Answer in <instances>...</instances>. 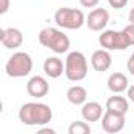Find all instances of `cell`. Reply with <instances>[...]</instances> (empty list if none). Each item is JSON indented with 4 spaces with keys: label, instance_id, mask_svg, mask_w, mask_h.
Returning a JSON list of instances; mask_svg holds the SVG:
<instances>
[{
    "label": "cell",
    "instance_id": "1",
    "mask_svg": "<svg viewBox=\"0 0 134 134\" xmlns=\"http://www.w3.org/2000/svg\"><path fill=\"white\" fill-rule=\"evenodd\" d=\"M19 120L27 126H43L52 121V109L44 103H25L19 109Z\"/></svg>",
    "mask_w": 134,
    "mask_h": 134
},
{
    "label": "cell",
    "instance_id": "2",
    "mask_svg": "<svg viewBox=\"0 0 134 134\" xmlns=\"http://www.w3.org/2000/svg\"><path fill=\"white\" fill-rule=\"evenodd\" d=\"M38 41L41 43V46L51 49L55 54H65L70 51L71 41L66 36V33H63L58 29L54 27H44L40 33H38Z\"/></svg>",
    "mask_w": 134,
    "mask_h": 134
},
{
    "label": "cell",
    "instance_id": "3",
    "mask_svg": "<svg viewBox=\"0 0 134 134\" xmlns=\"http://www.w3.org/2000/svg\"><path fill=\"white\" fill-rule=\"evenodd\" d=\"M88 63L82 52L73 51L65 58V76L71 82H81L87 77Z\"/></svg>",
    "mask_w": 134,
    "mask_h": 134
},
{
    "label": "cell",
    "instance_id": "4",
    "mask_svg": "<svg viewBox=\"0 0 134 134\" xmlns=\"http://www.w3.org/2000/svg\"><path fill=\"white\" fill-rule=\"evenodd\" d=\"M85 19H87V16L84 14L82 10L68 8V7L58 8L54 14L55 24L62 29H68V30H79L85 24Z\"/></svg>",
    "mask_w": 134,
    "mask_h": 134
},
{
    "label": "cell",
    "instance_id": "5",
    "mask_svg": "<svg viewBox=\"0 0 134 134\" xmlns=\"http://www.w3.org/2000/svg\"><path fill=\"white\" fill-rule=\"evenodd\" d=\"M32 68L33 60L27 52H14L5 65V71L10 77H25L30 74Z\"/></svg>",
    "mask_w": 134,
    "mask_h": 134
},
{
    "label": "cell",
    "instance_id": "6",
    "mask_svg": "<svg viewBox=\"0 0 134 134\" xmlns=\"http://www.w3.org/2000/svg\"><path fill=\"white\" fill-rule=\"evenodd\" d=\"M101 47L107 49V51H123L129 47V43L125 36L123 32H117V30H103V33L98 38Z\"/></svg>",
    "mask_w": 134,
    "mask_h": 134
},
{
    "label": "cell",
    "instance_id": "7",
    "mask_svg": "<svg viewBox=\"0 0 134 134\" xmlns=\"http://www.w3.org/2000/svg\"><path fill=\"white\" fill-rule=\"evenodd\" d=\"M101 126L106 132H110V134L120 132L125 128V114L106 109V112L101 118Z\"/></svg>",
    "mask_w": 134,
    "mask_h": 134
},
{
    "label": "cell",
    "instance_id": "8",
    "mask_svg": "<svg viewBox=\"0 0 134 134\" xmlns=\"http://www.w3.org/2000/svg\"><path fill=\"white\" fill-rule=\"evenodd\" d=\"M85 24L93 32H103L109 24V11L106 8H95L88 13Z\"/></svg>",
    "mask_w": 134,
    "mask_h": 134
},
{
    "label": "cell",
    "instance_id": "9",
    "mask_svg": "<svg viewBox=\"0 0 134 134\" xmlns=\"http://www.w3.org/2000/svg\"><path fill=\"white\" fill-rule=\"evenodd\" d=\"M0 41L7 49H18L24 43V35L16 27H8L0 30Z\"/></svg>",
    "mask_w": 134,
    "mask_h": 134
},
{
    "label": "cell",
    "instance_id": "10",
    "mask_svg": "<svg viewBox=\"0 0 134 134\" xmlns=\"http://www.w3.org/2000/svg\"><path fill=\"white\" fill-rule=\"evenodd\" d=\"M27 93L32 98H44L49 93V82L43 76H33L27 82Z\"/></svg>",
    "mask_w": 134,
    "mask_h": 134
},
{
    "label": "cell",
    "instance_id": "11",
    "mask_svg": "<svg viewBox=\"0 0 134 134\" xmlns=\"http://www.w3.org/2000/svg\"><path fill=\"white\" fill-rule=\"evenodd\" d=\"M90 63L93 66L95 71H99V73H104L107 71L110 66H112V57H110V52L104 47L95 51L90 57Z\"/></svg>",
    "mask_w": 134,
    "mask_h": 134
},
{
    "label": "cell",
    "instance_id": "12",
    "mask_svg": "<svg viewBox=\"0 0 134 134\" xmlns=\"http://www.w3.org/2000/svg\"><path fill=\"white\" fill-rule=\"evenodd\" d=\"M104 107L96 103V101H88V103H84L82 104V109H81V114H82V118L88 123L92 121H99L104 115Z\"/></svg>",
    "mask_w": 134,
    "mask_h": 134
},
{
    "label": "cell",
    "instance_id": "13",
    "mask_svg": "<svg viewBox=\"0 0 134 134\" xmlns=\"http://www.w3.org/2000/svg\"><path fill=\"white\" fill-rule=\"evenodd\" d=\"M43 70H44L46 76H49L51 79H58L65 73V65L58 57H49L44 60Z\"/></svg>",
    "mask_w": 134,
    "mask_h": 134
},
{
    "label": "cell",
    "instance_id": "14",
    "mask_svg": "<svg viewBox=\"0 0 134 134\" xmlns=\"http://www.w3.org/2000/svg\"><path fill=\"white\" fill-rule=\"evenodd\" d=\"M128 87H129V82L123 73H118V71L112 73L107 79V88L112 93H123L125 90H128Z\"/></svg>",
    "mask_w": 134,
    "mask_h": 134
},
{
    "label": "cell",
    "instance_id": "15",
    "mask_svg": "<svg viewBox=\"0 0 134 134\" xmlns=\"http://www.w3.org/2000/svg\"><path fill=\"white\" fill-rule=\"evenodd\" d=\"M87 90L82 85H73L66 92V99L74 106H82L84 103H87Z\"/></svg>",
    "mask_w": 134,
    "mask_h": 134
},
{
    "label": "cell",
    "instance_id": "16",
    "mask_svg": "<svg viewBox=\"0 0 134 134\" xmlns=\"http://www.w3.org/2000/svg\"><path fill=\"white\" fill-rule=\"evenodd\" d=\"M106 109L114 110V112H120V114L126 115V112L129 109V103H128V99L125 96H118V93H115L114 96H110L106 101Z\"/></svg>",
    "mask_w": 134,
    "mask_h": 134
},
{
    "label": "cell",
    "instance_id": "17",
    "mask_svg": "<svg viewBox=\"0 0 134 134\" xmlns=\"http://www.w3.org/2000/svg\"><path fill=\"white\" fill-rule=\"evenodd\" d=\"M92 128L90 125L84 120V121H73L68 126V132L70 134H90Z\"/></svg>",
    "mask_w": 134,
    "mask_h": 134
},
{
    "label": "cell",
    "instance_id": "18",
    "mask_svg": "<svg viewBox=\"0 0 134 134\" xmlns=\"http://www.w3.org/2000/svg\"><path fill=\"white\" fill-rule=\"evenodd\" d=\"M123 33H125V36H126V40H128V43H129V46H134V24H128L123 30H121Z\"/></svg>",
    "mask_w": 134,
    "mask_h": 134
},
{
    "label": "cell",
    "instance_id": "19",
    "mask_svg": "<svg viewBox=\"0 0 134 134\" xmlns=\"http://www.w3.org/2000/svg\"><path fill=\"white\" fill-rule=\"evenodd\" d=\"M107 2H109V5H110L112 8H115V10H121V8L126 7L128 0H107Z\"/></svg>",
    "mask_w": 134,
    "mask_h": 134
},
{
    "label": "cell",
    "instance_id": "20",
    "mask_svg": "<svg viewBox=\"0 0 134 134\" xmlns=\"http://www.w3.org/2000/svg\"><path fill=\"white\" fill-rule=\"evenodd\" d=\"M79 3H81L84 8H95V7L99 3V0H79Z\"/></svg>",
    "mask_w": 134,
    "mask_h": 134
},
{
    "label": "cell",
    "instance_id": "21",
    "mask_svg": "<svg viewBox=\"0 0 134 134\" xmlns=\"http://www.w3.org/2000/svg\"><path fill=\"white\" fill-rule=\"evenodd\" d=\"M126 66H128V71H129V74L131 76H134V52L131 54V57L128 58V63H126Z\"/></svg>",
    "mask_w": 134,
    "mask_h": 134
},
{
    "label": "cell",
    "instance_id": "22",
    "mask_svg": "<svg viewBox=\"0 0 134 134\" xmlns=\"http://www.w3.org/2000/svg\"><path fill=\"white\" fill-rule=\"evenodd\" d=\"M10 10V0H0V14H5Z\"/></svg>",
    "mask_w": 134,
    "mask_h": 134
},
{
    "label": "cell",
    "instance_id": "23",
    "mask_svg": "<svg viewBox=\"0 0 134 134\" xmlns=\"http://www.w3.org/2000/svg\"><path fill=\"white\" fill-rule=\"evenodd\" d=\"M128 98L134 103V85H129L128 87Z\"/></svg>",
    "mask_w": 134,
    "mask_h": 134
},
{
    "label": "cell",
    "instance_id": "24",
    "mask_svg": "<svg viewBox=\"0 0 134 134\" xmlns=\"http://www.w3.org/2000/svg\"><path fill=\"white\" fill-rule=\"evenodd\" d=\"M40 132H51V134H54V132H55V129H52V128H41V129H40Z\"/></svg>",
    "mask_w": 134,
    "mask_h": 134
},
{
    "label": "cell",
    "instance_id": "25",
    "mask_svg": "<svg viewBox=\"0 0 134 134\" xmlns=\"http://www.w3.org/2000/svg\"><path fill=\"white\" fill-rule=\"evenodd\" d=\"M129 22L134 24V8H131V11H129Z\"/></svg>",
    "mask_w": 134,
    "mask_h": 134
}]
</instances>
